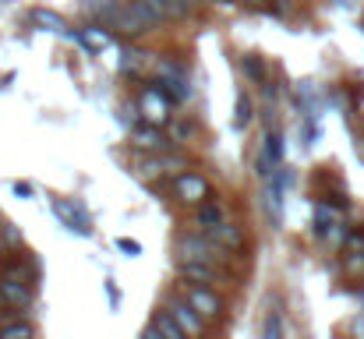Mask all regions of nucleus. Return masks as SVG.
<instances>
[{"label":"nucleus","instance_id":"nucleus-1","mask_svg":"<svg viewBox=\"0 0 364 339\" xmlns=\"http://www.w3.org/2000/svg\"><path fill=\"white\" fill-rule=\"evenodd\" d=\"M230 258H234V251H227L223 244H216L205 230L184 233L177 240V262H216V265H227Z\"/></svg>","mask_w":364,"mask_h":339},{"label":"nucleus","instance_id":"nucleus-2","mask_svg":"<svg viewBox=\"0 0 364 339\" xmlns=\"http://www.w3.org/2000/svg\"><path fill=\"white\" fill-rule=\"evenodd\" d=\"M163 18L145 4V0H124L121 7H117V18H114V25L110 28H117L124 39H138V36H145L152 25H159Z\"/></svg>","mask_w":364,"mask_h":339},{"label":"nucleus","instance_id":"nucleus-3","mask_svg":"<svg viewBox=\"0 0 364 339\" xmlns=\"http://www.w3.org/2000/svg\"><path fill=\"white\" fill-rule=\"evenodd\" d=\"M173 99L152 82V85H145L141 89V96H138V110H141V120L145 124H156V127H163V124H170V117H173Z\"/></svg>","mask_w":364,"mask_h":339},{"label":"nucleus","instance_id":"nucleus-4","mask_svg":"<svg viewBox=\"0 0 364 339\" xmlns=\"http://www.w3.org/2000/svg\"><path fill=\"white\" fill-rule=\"evenodd\" d=\"M170 188H173L177 202H181V205H191V209L202 205V202L213 195L205 173H195V170H181V173H173V177H170Z\"/></svg>","mask_w":364,"mask_h":339},{"label":"nucleus","instance_id":"nucleus-5","mask_svg":"<svg viewBox=\"0 0 364 339\" xmlns=\"http://www.w3.org/2000/svg\"><path fill=\"white\" fill-rule=\"evenodd\" d=\"M184 297L195 304V311H198L205 322H220V318H227V301L216 294V286L191 283V286H184Z\"/></svg>","mask_w":364,"mask_h":339},{"label":"nucleus","instance_id":"nucleus-6","mask_svg":"<svg viewBox=\"0 0 364 339\" xmlns=\"http://www.w3.org/2000/svg\"><path fill=\"white\" fill-rule=\"evenodd\" d=\"M53 216L60 220V226H68L78 237H92V216L82 209V202L75 198H53Z\"/></svg>","mask_w":364,"mask_h":339},{"label":"nucleus","instance_id":"nucleus-7","mask_svg":"<svg viewBox=\"0 0 364 339\" xmlns=\"http://www.w3.org/2000/svg\"><path fill=\"white\" fill-rule=\"evenodd\" d=\"M177 269L188 283H202V286H230L234 283L227 276V269L216 262H177Z\"/></svg>","mask_w":364,"mask_h":339},{"label":"nucleus","instance_id":"nucleus-8","mask_svg":"<svg viewBox=\"0 0 364 339\" xmlns=\"http://www.w3.org/2000/svg\"><path fill=\"white\" fill-rule=\"evenodd\" d=\"M131 149H134V152H166V149H177V141L166 138L163 127L138 120V124L131 127Z\"/></svg>","mask_w":364,"mask_h":339},{"label":"nucleus","instance_id":"nucleus-9","mask_svg":"<svg viewBox=\"0 0 364 339\" xmlns=\"http://www.w3.org/2000/svg\"><path fill=\"white\" fill-rule=\"evenodd\" d=\"M166 308H170V315L177 318V325L184 329V336H202V333H205V325H209V322L195 311V304H191L184 294L170 297V304H166Z\"/></svg>","mask_w":364,"mask_h":339},{"label":"nucleus","instance_id":"nucleus-10","mask_svg":"<svg viewBox=\"0 0 364 339\" xmlns=\"http://www.w3.org/2000/svg\"><path fill=\"white\" fill-rule=\"evenodd\" d=\"M32 297H36V283H25V279L4 272V279H0V301H4L7 308L25 311V308L32 304Z\"/></svg>","mask_w":364,"mask_h":339},{"label":"nucleus","instance_id":"nucleus-11","mask_svg":"<svg viewBox=\"0 0 364 339\" xmlns=\"http://www.w3.org/2000/svg\"><path fill=\"white\" fill-rule=\"evenodd\" d=\"M216 244H223L227 251H234V254H244L247 251V237H244V230L237 223H230V220H223V223H216L213 230H205Z\"/></svg>","mask_w":364,"mask_h":339},{"label":"nucleus","instance_id":"nucleus-12","mask_svg":"<svg viewBox=\"0 0 364 339\" xmlns=\"http://www.w3.org/2000/svg\"><path fill=\"white\" fill-rule=\"evenodd\" d=\"M223 220H227V209H223L220 195H209L202 205H195V226L198 230H213V226L223 223Z\"/></svg>","mask_w":364,"mask_h":339},{"label":"nucleus","instance_id":"nucleus-13","mask_svg":"<svg viewBox=\"0 0 364 339\" xmlns=\"http://www.w3.org/2000/svg\"><path fill=\"white\" fill-rule=\"evenodd\" d=\"M241 75L251 82V85H265V82L272 78L269 60H265L262 53H244V57H241Z\"/></svg>","mask_w":364,"mask_h":339},{"label":"nucleus","instance_id":"nucleus-14","mask_svg":"<svg viewBox=\"0 0 364 339\" xmlns=\"http://www.w3.org/2000/svg\"><path fill=\"white\" fill-rule=\"evenodd\" d=\"M117 0H82V14L89 18V21H100V25H114V18H117Z\"/></svg>","mask_w":364,"mask_h":339},{"label":"nucleus","instance_id":"nucleus-15","mask_svg":"<svg viewBox=\"0 0 364 339\" xmlns=\"http://www.w3.org/2000/svg\"><path fill=\"white\" fill-rule=\"evenodd\" d=\"M75 39H78L89 53H100V50H107V46L114 43V36H110V32H103V28H100V21H92V25L78 28V32H75Z\"/></svg>","mask_w":364,"mask_h":339},{"label":"nucleus","instance_id":"nucleus-16","mask_svg":"<svg viewBox=\"0 0 364 339\" xmlns=\"http://www.w3.org/2000/svg\"><path fill=\"white\" fill-rule=\"evenodd\" d=\"M149 336L181 339V336H184V329L177 325V318L170 315V308H163V311H156V315H152V325H149Z\"/></svg>","mask_w":364,"mask_h":339},{"label":"nucleus","instance_id":"nucleus-17","mask_svg":"<svg viewBox=\"0 0 364 339\" xmlns=\"http://www.w3.org/2000/svg\"><path fill=\"white\" fill-rule=\"evenodd\" d=\"M28 21L36 28H43V32H68V21L57 11H50V7H32L28 11Z\"/></svg>","mask_w":364,"mask_h":339},{"label":"nucleus","instance_id":"nucleus-18","mask_svg":"<svg viewBox=\"0 0 364 339\" xmlns=\"http://www.w3.org/2000/svg\"><path fill=\"white\" fill-rule=\"evenodd\" d=\"M152 53H141V50H134V46H124L121 50V75H138V71H145L152 60H149Z\"/></svg>","mask_w":364,"mask_h":339},{"label":"nucleus","instance_id":"nucleus-19","mask_svg":"<svg viewBox=\"0 0 364 339\" xmlns=\"http://www.w3.org/2000/svg\"><path fill=\"white\" fill-rule=\"evenodd\" d=\"M36 336V325L32 322H0V339H32Z\"/></svg>","mask_w":364,"mask_h":339},{"label":"nucleus","instance_id":"nucleus-20","mask_svg":"<svg viewBox=\"0 0 364 339\" xmlns=\"http://www.w3.org/2000/svg\"><path fill=\"white\" fill-rule=\"evenodd\" d=\"M251 117H255V103H251V96L247 92H237V107H234V127L244 131L247 124H251Z\"/></svg>","mask_w":364,"mask_h":339},{"label":"nucleus","instance_id":"nucleus-21","mask_svg":"<svg viewBox=\"0 0 364 339\" xmlns=\"http://www.w3.org/2000/svg\"><path fill=\"white\" fill-rule=\"evenodd\" d=\"M343 276L347 279H364V251H347L343 254Z\"/></svg>","mask_w":364,"mask_h":339},{"label":"nucleus","instance_id":"nucleus-22","mask_svg":"<svg viewBox=\"0 0 364 339\" xmlns=\"http://www.w3.org/2000/svg\"><path fill=\"white\" fill-rule=\"evenodd\" d=\"M262 336H265V339H279V336H283V318H279V311H272V315L265 318Z\"/></svg>","mask_w":364,"mask_h":339},{"label":"nucleus","instance_id":"nucleus-23","mask_svg":"<svg viewBox=\"0 0 364 339\" xmlns=\"http://www.w3.org/2000/svg\"><path fill=\"white\" fill-rule=\"evenodd\" d=\"M198 0H170V18H188Z\"/></svg>","mask_w":364,"mask_h":339},{"label":"nucleus","instance_id":"nucleus-24","mask_svg":"<svg viewBox=\"0 0 364 339\" xmlns=\"http://www.w3.org/2000/svg\"><path fill=\"white\" fill-rule=\"evenodd\" d=\"M343 251H364V230H347Z\"/></svg>","mask_w":364,"mask_h":339},{"label":"nucleus","instance_id":"nucleus-25","mask_svg":"<svg viewBox=\"0 0 364 339\" xmlns=\"http://www.w3.org/2000/svg\"><path fill=\"white\" fill-rule=\"evenodd\" d=\"M121 120L134 127V124L141 120V110H138V103H124V107H121Z\"/></svg>","mask_w":364,"mask_h":339},{"label":"nucleus","instance_id":"nucleus-26","mask_svg":"<svg viewBox=\"0 0 364 339\" xmlns=\"http://www.w3.org/2000/svg\"><path fill=\"white\" fill-rule=\"evenodd\" d=\"M0 240H4V244H7V247H18V244H21V233H18V230H14V226H0Z\"/></svg>","mask_w":364,"mask_h":339},{"label":"nucleus","instance_id":"nucleus-27","mask_svg":"<svg viewBox=\"0 0 364 339\" xmlns=\"http://www.w3.org/2000/svg\"><path fill=\"white\" fill-rule=\"evenodd\" d=\"M145 4H149L159 18H170V0H145Z\"/></svg>","mask_w":364,"mask_h":339},{"label":"nucleus","instance_id":"nucleus-28","mask_svg":"<svg viewBox=\"0 0 364 339\" xmlns=\"http://www.w3.org/2000/svg\"><path fill=\"white\" fill-rule=\"evenodd\" d=\"M117 247H121V251H127V254H138V251H141V247H138L134 240H127V237H121V240H117Z\"/></svg>","mask_w":364,"mask_h":339},{"label":"nucleus","instance_id":"nucleus-29","mask_svg":"<svg viewBox=\"0 0 364 339\" xmlns=\"http://www.w3.org/2000/svg\"><path fill=\"white\" fill-rule=\"evenodd\" d=\"M14 195H18V198H32L36 188H32V184H14Z\"/></svg>","mask_w":364,"mask_h":339},{"label":"nucleus","instance_id":"nucleus-30","mask_svg":"<svg viewBox=\"0 0 364 339\" xmlns=\"http://www.w3.org/2000/svg\"><path fill=\"white\" fill-rule=\"evenodd\" d=\"M107 297H110V304H121V294L114 290V283H107Z\"/></svg>","mask_w":364,"mask_h":339},{"label":"nucleus","instance_id":"nucleus-31","mask_svg":"<svg viewBox=\"0 0 364 339\" xmlns=\"http://www.w3.org/2000/svg\"><path fill=\"white\" fill-rule=\"evenodd\" d=\"M350 329H354V336H364V322H354Z\"/></svg>","mask_w":364,"mask_h":339},{"label":"nucleus","instance_id":"nucleus-32","mask_svg":"<svg viewBox=\"0 0 364 339\" xmlns=\"http://www.w3.org/2000/svg\"><path fill=\"white\" fill-rule=\"evenodd\" d=\"M244 4H251V7H262V4H269V0H244Z\"/></svg>","mask_w":364,"mask_h":339},{"label":"nucleus","instance_id":"nucleus-33","mask_svg":"<svg viewBox=\"0 0 364 339\" xmlns=\"http://www.w3.org/2000/svg\"><path fill=\"white\" fill-rule=\"evenodd\" d=\"M340 7H354V0H340Z\"/></svg>","mask_w":364,"mask_h":339},{"label":"nucleus","instance_id":"nucleus-34","mask_svg":"<svg viewBox=\"0 0 364 339\" xmlns=\"http://www.w3.org/2000/svg\"><path fill=\"white\" fill-rule=\"evenodd\" d=\"M0 254H7V244H4V240H0Z\"/></svg>","mask_w":364,"mask_h":339},{"label":"nucleus","instance_id":"nucleus-35","mask_svg":"<svg viewBox=\"0 0 364 339\" xmlns=\"http://www.w3.org/2000/svg\"><path fill=\"white\" fill-rule=\"evenodd\" d=\"M361 311H364V290H361Z\"/></svg>","mask_w":364,"mask_h":339}]
</instances>
